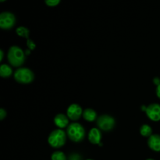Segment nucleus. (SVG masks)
<instances>
[{"instance_id":"3","label":"nucleus","mask_w":160,"mask_h":160,"mask_svg":"<svg viewBox=\"0 0 160 160\" xmlns=\"http://www.w3.org/2000/svg\"><path fill=\"white\" fill-rule=\"evenodd\" d=\"M48 143L53 148H60L66 142V134L62 130H56L50 134Z\"/></svg>"},{"instance_id":"22","label":"nucleus","mask_w":160,"mask_h":160,"mask_svg":"<svg viewBox=\"0 0 160 160\" xmlns=\"http://www.w3.org/2000/svg\"><path fill=\"white\" fill-rule=\"evenodd\" d=\"M156 94H157V96L160 98V85L157 87V89H156Z\"/></svg>"},{"instance_id":"21","label":"nucleus","mask_w":160,"mask_h":160,"mask_svg":"<svg viewBox=\"0 0 160 160\" xmlns=\"http://www.w3.org/2000/svg\"><path fill=\"white\" fill-rule=\"evenodd\" d=\"M154 83L156 84H157L158 86L160 85V79H159V78H155V79H154Z\"/></svg>"},{"instance_id":"17","label":"nucleus","mask_w":160,"mask_h":160,"mask_svg":"<svg viewBox=\"0 0 160 160\" xmlns=\"http://www.w3.org/2000/svg\"><path fill=\"white\" fill-rule=\"evenodd\" d=\"M45 3L48 6H56L59 3V0H47Z\"/></svg>"},{"instance_id":"16","label":"nucleus","mask_w":160,"mask_h":160,"mask_svg":"<svg viewBox=\"0 0 160 160\" xmlns=\"http://www.w3.org/2000/svg\"><path fill=\"white\" fill-rule=\"evenodd\" d=\"M52 160H67V157L63 152L56 151L52 155Z\"/></svg>"},{"instance_id":"18","label":"nucleus","mask_w":160,"mask_h":160,"mask_svg":"<svg viewBox=\"0 0 160 160\" xmlns=\"http://www.w3.org/2000/svg\"><path fill=\"white\" fill-rule=\"evenodd\" d=\"M69 160H82V158L80 155L73 153V154L70 155V157H69Z\"/></svg>"},{"instance_id":"4","label":"nucleus","mask_w":160,"mask_h":160,"mask_svg":"<svg viewBox=\"0 0 160 160\" xmlns=\"http://www.w3.org/2000/svg\"><path fill=\"white\" fill-rule=\"evenodd\" d=\"M14 78L16 81L22 84H28L32 82L34 80V73L28 68L18 69L14 73Z\"/></svg>"},{"instance_id":"6","label":"nucleus","mask_w":160,"mask_h":160,"mask_svg":"<svg viewBox=\"0 0 160 160\" xmlns=\"http://www.w3.org/2000/svg\"><path fill=\"white\" fill-rule=\"evenodd\" d=\"M98 128L102 131H110L115 125V120L112 117L108 115H102L97 120Z\"/></svg>"},{"instance_id":"13","label":"nucleus","mask_w":160,"mask_h":160,"mask_svg":"<svg viewBox=\"0 0 160 160\" xmlns=\"http://www.w3.org/2000/svg\"><path fill=\"white\" fill-rule=\"evenodd\" d=\"M12 74V69L6 64H2L0 67V75L2 78H8Z\"/></svg>"},{"instance_id":"2","label":"nucleus","mask_w":160,"mask_h":160,"mask_svg":"<svg viewBox=\"0 0 160 160\" xmlns=\"http://www.w3.org/2000/svg\"><path fill=\"white\" fill-rule=\"evenodd\" d=\"M67 134L73 142H80L84 139L85 131L84 128L80 123H73L69 125L67 128Z\"/></svg>"},{"instance_id":"7","label":"nucleus","mask_w":160,"mask_h":160,"mask_svg":"<svg viewBox=\"0 0 160 160\" xmlns=\"http://www.w3.org/2000/svg\"><path fill=\"white\" fill-rule=\"evenodd\" d=\"M147 116L150 120L153 121H159L160 120V105L152 104L148 106L145 109Z\"/></svg>"},{"instance_id":"1","label":"nucleus","mask_w":160,"mask_h":160,"mask_svg":"<svg viewBox=\"0 0 160 160\" xmlns=\"http://www.w3.org/2000/svg\"><path fill=\"white\" fill-rule=\"evenodd\" d=\"M8 59L13 67H20L25 60V55L23 50L17 46H12L8 52Z\"/></svg>"},{"instance_id":"19","label":"nucleus","mask_w":160,"mask_h":160,"mask_svg":"<svg viewBox=\"0 0 160 160\" xmlns=\"http://www.w3.org/2000/svg\"><path fill=\"white\" fill-rule=\"evenodd\" d=\"M28 46L29 47V48L31 50L34 49V48H35V45H34V42L31 40H29V39L28 40Z\"/></svg>"},{"instance_id":"12","label":"nucleus","mask_w":160,"mask_h":160,"mask_svg":"<svg viewBox=\"0 0 160 160\" xmlns=\"http://www.w3.org/2000/svg\"><path fill=\"white\" fill-rule=\"evenodd\" d=\"M83 117L88 121H94L96 118V112L92 109H87L83 112Z\"/></svg>"},{"instance_id":"15","label":"nucleus","mask_w":160,"mask_h":160,"mask_svg":"<svg viewBox=\"0 0 160 160\" xmlns=\"http://www.w3.org/2000/svg\"><path fill=\"white\" fill-rule=\"evenodd\" d=\"M17 34L19 36L23 38H28V36H29V30L28 28H24V27H20L17 29Z\"/></svg>"},{"instance_id":"25","label":"nucleus","mask_w":160,"mask_h":160,"mask_svg":"<svg viewBox=\"0 0 160 160\" xmlns=\"http://www.w3.org/2000/svg\"><path fill=\"white\" fill-rule=\"evenodd\" d=\"M87 160H92V159H87Z\"/></svg>"},{"instance_id":"24","label":"nucleus","mask_w":160,"mask_h":160,"mask_svg":"<svg viewBox=\"0 0 160 160\" xmlns=\"http://www.w3.org/2000/svg\"><path fill=\"white\" fill-rule=\"evenodd\" d=\"M146 160H154V159H146Z\"/></svg>"},{"instance_id":"10","label":"nucleus","mask_w":160,"mask_h":160,"mask_svg":"<svg viewBox=\"0 0 160 160\" xmlns=\"http://www.w3.org/2000/svg\"><path fill=\"white\" fill-rule=\"evenodd\" d=\"M88 139L91 143L100 144L101 141V133L97 128H92L88 134Z\"/></svg>"},{"instance_id":"11","label":"nucleus","mask_w":160,"mask_h":160,"mask_svg":"<svg viewBox=\"0 0 160 160\" xmlns=\"http://www.w3.org/2000/svg\"><path fill=\"white\" fill-rule=\"evenodd\" d=\"M54 122L57 127L60 128H66L69 123L68 118L63 114H58L54 119Z\"/></svg>"},{"instance_id":"8","label":"nucleus","mask_w":160,"mask_h":160,"mask_svg":"<svg viewBox=\"0 0 160 160\" xmlns=\"http://www.w3.org/2000/svg\"><path fill=\"white\" fill-rule=\"evenodd\" d=\"M82 114V109L77 104H72L67 109V116L72 120H78Z\"/></svg>"},{"instance_id":"9","label":"nucleus","mask_w":160,"mask_h":160,"mask_svg":"<svg viewBox=\"0 0 160 160\" xmlns=\"http://www.w3.org/2000/svg\"><path fill=\"white\" fill-rule=\"evenodd\" d=\"M148 146L151 149L156 152H160V135L154 134L150 136L148 141Z\"/></svg>"},{"instance_id":"5","label":"nucleus","mask_w":160,"mask_h":160,"mask_svg":"<svg viewBox=\"0 0 160 160\" xmlns=\"http://www.w3.org/2000/svg\"><path fill=\"white\" fill-rule=\"evenodd\" d=\"M16 19L12 13L9 12H2L0 15V27L2 29H9L15 24Z\"/></svg>"},{"instance_id":"23","label":"nucleus","mask_w":160,"mask_h":160,"mask_svg":"<svg viewBox=\"0 0 160 160\" xmlns=\"http://www.w3.org/2000/svg\"><path fill=\"white\" fill-rule=\"evenodd\" d=\"M0 54H1V56H0V60H2V58H3V52L2 50H0Z\"/></svg>"},{"instance_id":"20","label":"nucleus","mask_w":160,"mask_h":160,"mask_svg":"<svg viewBox=\"0 0 160 160\" xmlns=\"http://www.w3.org/2000/svg\"><path fill=\"white\" fill-rule=\"evenodd\" d=\"M6 116V112L3 109H0V120H3Z\"/></svg>"},{"instance_id":"14","label":"nucleus","mask_w":160,"mask_h":160,"mask_svg":"<svg viewBox=\"0 0 160 160\" xmlns=\"http://www.w3.org/2000/svg\"><path fill=\"white\" fill-rule=\"evenodd\" d=\"M141 134L144 137H149L152 136V128L148 125L144 124L141 128Z\"/></svg>"}]
</instances>
